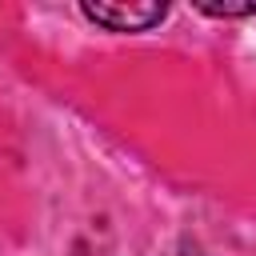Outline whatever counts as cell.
<instances>
[{
  "label": "cell",
  "mask_w": 256,
  "mask_h": 256,
  "mask_svg": "<svg viewBox=\"0 0 256 256\" xmlns=\"http://www.w3.org/2000/svg\"><path fill=\"white\" fill-rule=\"evenodd\" d=\"M80 12L112 32H144L168 16V4H160V0H84Z\"/></svg>",
  "instance_id": "obj_1"
},
{
  "label": "cell",
  "mask_w": 256,
  "mask_h": 256,
  "mask_svg": "<svg viewBox=\"0 0 256 256\" xmlns=\"http://www.w3.org/2000/svg\"><path fill=\"white\" fill-rule=\"evenodd\" d=\"M204 16H252L256 0H196Z\"/></svg>",
  "instance_id": "obj_2"
},
{
  "label": "cell",
  "mask_w": 256,
  "mask_h": 256,
  "mask_svg": "<svg viewBox=\"0 0 256 256\" xmlns=\"http://www.w3.org/2000/svg\"><path fill=\"white\" fill-rule=\"evenodd\" d=\"M164 256H204V252H200L196 244H176V248H168Z\"/></svg>",
  "instance_id": "obj_3"
}]
</instances>
